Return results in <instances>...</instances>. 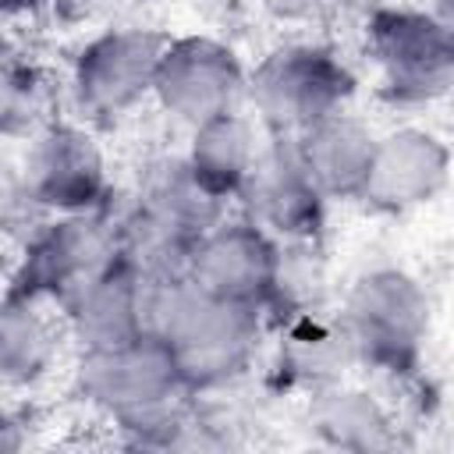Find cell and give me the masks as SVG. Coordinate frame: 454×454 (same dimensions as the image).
Here are the masks:
<instances>
[{
    "label": "cell",
    "instance_id": "obj_1",
    "mask_svg": "<svg viewBox=\"0 0 454 454\" xmlns=\"http://www.w3.org/2000/svg\"><path fill=\"white\" fill-rule=\"evenodd\" d=\"M266 316L206 294L188 277H145V333L160 337L188 394L241 383L255 365Z\"/></svg>",
    "mask_w": 454,
    "mask_h": 454
},
{
    "label": "cell",
    "instance_id": "obj_2",
    "mask_svg": "<svg viewBox=\"0 0 454 454\" xmlns=\"http://www.w3.org/2000/svg\"><path fill=\"white\" fill-rule=\"evenodd\" d=\"M429 323V291L404 266L362 270L348 284L337 312L351 362L390 380H411L422 369Z\"/></svg>",
    "mask_w": 454,
    "mask_h": 454
},
{
    "label": "cell",
    "instance_id": "obj_3",
    "mask_svg": "<svg viewBox=\"0 0 454 454\" xmlns=\"http://www.w3.org/2000/svg\"><path fill=\"white\" fill-rule=\"evenodd\" d=\"M355 89L358 78L337 50L323 43H284L248 71L245 99L270 138H294L348 110Z\"/></svg>",
    "mask_w": 454,
    "mask_h": 454
},
{
    "label": "cell",
    "instance_id": "obj_4",
    "mask_svg": "<svg viewBox=\"0 0 454 454\" xmlns=\"http://www.w3.org/2000/svg\"><path fill=\"white\" fill-rule=\"evenodd\" d=\"M365 50L390 106H429L454 82L450 18L429 7H376L365 21Z\"/></svg>",
    "mask_w": 454,
    "mask_h": 454
},
{
    "label": "cell",
    "instance_id": "obj_5",
    "mask_svg": "<svg viewBox=\"0 0 454 454\" xmlns=\"http://www.w3.org/2000/svg\"><path fill=\"white\" fill-rule=\"evenodd\" d=\"M117 259L121 241L110 206L92 213H50L28 231L7 273L4 294L57 305Z\"/></svg>",
    "mask_w": 454,
    "mask_h": 454
},
{
    "label": "cell",
    "instance_id": "obj_6",
    "mask_svg": "<svg viewBox=\"0 0 454 454\" xmlns=\"http://www.w3.org/2000/svg\"><path fill=\"white\" fill-rule=\"evenodd\" d=\"M167 32L121 25L82 43L71 60V92L92 124H117L138 103L153 99V78Z\"/></svg>",
    "mask_w": 454,
    "mask_h": 454
},
{
    "label": "cell",
    "instance_id": "obj_7",
    "mask_svg": "<svg viewBox=\"0 0 454 454\" xmlns=\"http://www.w3.org/2000/svg\"><path fill=\"white\" fill-rule=\"evenodd\" d=\"M284 255L287 245H280L255 220L223 216L195 241L184 277L213 298L270 316L280 291Z\"/></svg>",
    "mask_w": 454,
    "mask_h": 454
},
{
    "label": "cell",
    "instance_id": "obj_8",
    "mask_svg": "<svg viewBox=\"0 0 454 454\" xmlns=\"http://www.w3.org/2000/svg\"><path fill=\"white\" fill-rule=\"evenodd\" d=\"M245 82L248 67L241 64L234 46L199 32L170 35L156 64L153 99L167 117L195 128L220 114L241 110Z\"/></svg>",
    "mask_w": 454,
    "mask_h": 454
},
{
    "label": "cell",
    "instance_id": "obj_9",
    "mask_svg": "<svg viewBox=\"0 0 454 454\" xmlns=\"http://www.w3.org/2000/svg\"><path fill=\"white\" fill-rule=\"evenodd\" d=\"M21 188L39 213H92L110 206V167L96 135L71 121H50L28 145Z\"/></svg>",
    "mask_w": 454,
    "mask_h": 454
},
{
    "label": "cell",
    "instance_id": "obj_10",
    "mask_svg": "<svg viewBox=\"0 0 454 454\" xmlns=\"http://www.w3.org/2000/svg\"><path fill=\"white\" fill-rule=\"evenodd\" d=\"M245 216L270 231L280 245H312L326 227V199L301 167L294 138H270L259 153V163L241 188Z\"/></svg>",
    "mask_w": 454,
    "mask_h": 454
},
{
    "label": "cell",
    "instance_id": "obj_11",
    "mask_svg": "<svg viewBox=\"0 0 454 454\" xmlns=\"http://www.w3.org/2000/svg\"><path fill=\"white\" fill-rule=\"evenodd\" d=\"M447 181H450L447 142L429 128L404 124L387 135H376L369 177L358 202H365L372 213L401 216L436 202Z\"/></svg>",
    "mask_w": 454,
    "mask_h": 454
},
{
    "label": "cell",
    "instance_id": "obj_12",
    "mask_svg": "<svg viewBox=\"0 0 454 454\" xmlns=\"http://www.w3.org/2000/svg\"><path fill=\"white\" fill-rule=\"evenodd\" d=\"M57 309L78 351L124 344L145 333V277L117 259L114 266L74 287L64 301H57Z\"/></svg>",
    "mask_w": 454,
    "mask_h": 454
},
{
    "label": "cell",
    "instance_id": "obj_13",
    "mask_svg": "<svg viewBox=\"0 0 454 454\" xmlns=\"http://www.w3.org/2000/svg\"><path fill=\"white\" fill-rule=\"evenodd\" d=\"M372 149H376V131L348 110L294 135V153L326 202L362 199Z\"/></svg>",
    "mask_w": 454,
    "mask_h": 454
},
{
    "label": "cell",
    "instance_id": "obj_14",
    "mask_svg": "<svg viewBox=\"0 0 454 454\" xmlns=\"http://www.w3.org/2000/svg\"><path fill=\"white\" fill-rule=\"evenodd\" d=\"M188 131H192L188 149L181 156L188 174L223 206L238 202V195L248 184V177L259 163V153H262L252 121L241 110H231V114L202 121Z\"/></svg>",
    "mask_w": 454,
    "mask_h": 454
},
{
    "label": "cell",
    "instance_id": "obj_15",
    "mask_svg": "<svg viewBox=\"0 0 454 454\" xmlns=\"http://www.w3.org/2000/svg\"><path fill=\"white\" fill-rule=\"evenodd\" d=\"M305 426L323 447H333V450L372 454V450L397 447V422L376 401V394L337 383V380L312 390Z\"/></svg>",
    "mask_w": 454,
    "mask_h": 454
},
{
    "label": "cell",
    "instance_id": "obj_16",
    "mask_svg": "<svg viewBox=\"0 0 454 454\" xmlns=\"http://www.w3.org/2000/svg\"><path fill=\"white\" fill-rule=\"evenodd\" d=\"M60 355V326L43 301L0 291V390H25L50 376Z\"/></svg>",
    "mask_w": 454,
    "mask_h": 454
},
{
    "label": "cell",
    "instance_id": "obj_17",
    "mask_svg": "<svg viewBox=\"0 0 454 454\" xmlns=\"http://www.w3.org/2000/svg\"><path fill=\"white\" fill-rule=\"evenodd\" d=\"M135 202H138L142 209H149L153 216L167 220L170 227H177L181 234L195 238V241H199L216 220L227 216V206H223L220 199H213V195L188 174V167H184L181 156L160 160V163L149 170V177H145V184H142V192H138Z\"/></svg>",
    "mask_w": 454,
    "mask_h": 454
},
{
    "label": "cell",
    "instance_id": "obj_18",
    "mask_svg": "<svg viewBox=\"0 0 454 454\" xmlns=\"http://www.w3.org/2000/svg\"><path fill=\"white\" fill-rule=\"evenodd\" d=\"M43 106V74L0 32V135L25 131Z\"/></svg>",
    "mask_w": 454,
    "mask_h": 454
},
{
    "label": "cell",
    "instance_id": "obj_19",
    "mask_svg": "<svg viewBox=\"0 0 454 454\" xmlns=\"http://www.w3.org/2000/svg\"><path fill=\"white\" fill-rule=\"evenodd\" d=\"M28 443V419L14 408H0V454L21 450Z\"/></svg>",
    "mask_w": 454,
    "mask_h": 454
},
{
    "label": "cell",
    "instance_id": "obj_20",
    "mask_svg": "<svg viewBox=\"0 0 454 454\" xmlns=\"http://www.w3.org/2000/svg\"><path fill=\"white\" fill-rule=\"evenodd\" d=\"M319 4H323V0H255V7L266 11V14L277 18V21H301V18H309Z\"/></svg>",
    "mask_w": 454,
    "mask_h": 454
},
{
    "label": "cell",
    "instance_id": "obj_21",
    "mask_svg": "<svg viewBox=\"0 0 454 454\" xmlns=\"http://www.w3.org/2000/svg\"><path fill=\"white\" fill-rule=\"evenodd\" d=\"M99 4H103V0H46V7H50L60 21H71V25H74V21H85Z\"/></svg>",
    "mask_w": 454,
    "mask_h": 454
},
{
    "label": "cell",
    "instance_id": "obj_22",
    "mask_svg": "<svg viewBox=\"0 0 454 454\" xmlns=\"http://www.w3.org/2000/svg\"><path fill=\"white\" fill-rule=\"evenodd\" d=\"M46 7V0H0V18H21Z\"/></svg>",
    "mask_w": 454,
    "mask_h": 454
}]
</instances>
